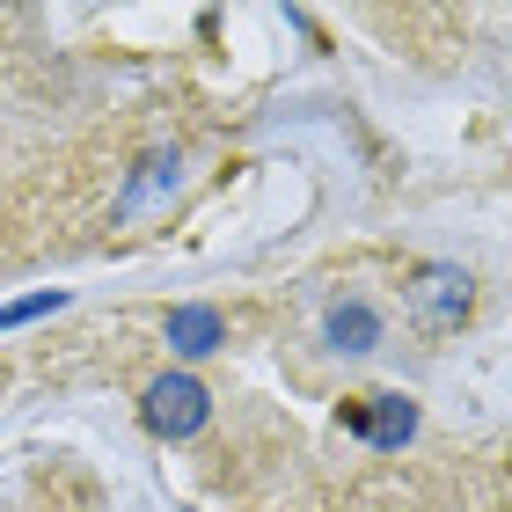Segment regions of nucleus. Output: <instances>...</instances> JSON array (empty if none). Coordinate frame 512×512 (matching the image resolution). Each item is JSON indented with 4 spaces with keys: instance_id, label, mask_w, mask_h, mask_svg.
Here are the masks:
<instances>
[{
    "instance_id": "f257e3e1",
    "label": "nucleus",
    "mask_w": 512,
    "mask_h": 512,
    "mask_svg": "<svg viewBox=\"0 0 512 512\" xmlns=\"http://www.w3.org/2000/svg\"><path fill=\"white\" fill-rule=\"evenodd\" d=\"M476 308V278L461 271V264H425L410 278V315H417V330H461Z\"/></svg>"
},
{
    "instance_id": "f03ea898",
    "label": "nucleus",
    "mask_w": 512,
    "mask_h": 512,
    "mask_svg": "<svg viewBox=\"0 0 512 512\" xmlns=\"http://www.w3.org/2000/svg\"><path fill=\"white\" fill-rule=\"evenodd\" d=\"M139 417H147L154 439H191L205 417H213V395H205L191 374H161V381H147V395H139Z\"/></svg>"
},
{
    "instance_id": "7ed1b4c3",
    "label": "nucleus",
    "mask_w": 512,
    "mask_h": 512,
    "mask_svg": "<svg viewBox=\"0 0 512 512\" xmlns=\"http://www.w3.org/2000/svg\"><path fill=\"white\" fill-rule=\"evenodd\" d=\"M344 425L359 439H374V447H410L417 439V403L410 395H366V403L344 410Z\"/></svg>"
},
{
    "instance_id": "20e7f679",
    "label": "nucleus",
    "mask_w": 512,
    "mask_h": 512,
    "mask_svg": "<svg viewBox=\"0 0 512 512\" xmlns=\"http://www.w3.org/2000/svg\"><path fill=\"white\" fill-rule=\"evenodd\" d=\"M322 337H330L337 344V352H374V344H381V315L374 308H366V300H337V308H330V322H322Z\"/></svg>"
},
{
    "instance_id": "39448f33",
    "label": "nucleus",
    "mask_w": 512,
    "mask_h": 512,
    "mask_svg": "<svg viewBox=\"0 0 512 512\" xmlns=\"http://www.w3.org/2000/svg\"><path fill=\"white\" fill-rule=\"evenodd\" d=\"M169 344L183 359H205V352H220V344H227V322L213 308H169Z\"/></svg>"
},
{
    "instance_id": "423d86ee",
    "label": "nucleus",
    "mask_w": 512,
    "mask_h": 512,
    "mask_svg": "<svg viewBox=\"0 0 512 512\" xmlns=\"http://www.w3.org/2000/svg\"><path fill=\"white\" fill-rule=\"evenodd\" d=\"M139 169H147V176H139L132 191H125V213H139V205H147V198L161 191V183H176V154H147Z\"/></svg>"
},
{
    "instance_id": "0eeeda50",
    "label": "nucleus",
    "mask_w": 512,
    "mask_h": 512,
    "mask_svg": "<svg viewBox=\"0 0 512 512\" xmlns=\"http://www.w3.org/2000/svg\"><path fill=\"white\" fill-rule=\"evenodd\" d=\"M52 308H66V293H30V300H8V308H0V330H22V322H37V315H52Z\"/></svg>"
}]
</instances>
